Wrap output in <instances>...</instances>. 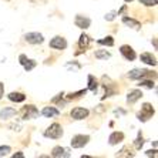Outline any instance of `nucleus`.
<instances>
[{"label": "nucleus", "instance_id": "nucleus-1", "mask_svg": "<svg viewBox=\"0 0 158 158\" xmlns=\"http://www.w3.org/2000/svg\"><path fill=\"white\" fill-rule=\"evenodd\" d=\"M154 114H155L154 107L151 106L150 103H145V104H143V107H141V111L137 114V118H138L140 121L145 123V121H148Z\"/></svg>", "mask_w": 158, "mask_h": 158}, {"label": "nucleus", "instance_id": "nucleus-2", "mask_svg": "<svg viewBox=\"0 0 158 158\" xmlns=\"http://www.w3.org/2000/svg\"><path fill=\"white\" fill-rule=\"evenodd\" d=\"M63 135V128L61 125L54 123L48 127L46 131H44V137H47V138H53V140H57V138H61Z\"/></svg>", "mask_w": 158, "mask_h": 158}, {"label": "nucleus", "instance_id": "nucleus-3", "mask_svg": "<svg viewBox=\"0 0 158 158\" xmlns=\"http://www.w3.org/2000/svg\"><path fill=\"white\" fill-rule=\"evenodd\" d=\"M88 141H90V137L88 135H83V134H78V135H74L71 138V147L73 148H83L84 145H87Z\"/></svg>", "mask_w": 158, "mask_h": 158}, {"label": "nucleus", "instance_id": "nucleus-4", "mask_svg": "<svg viewBox=\"0 0 158 158\" xmlns=\"http://www.w3.org/2000/svg\"><path fill=\"white\" fill-rule=\"evenodd\" d=\"M24 40L30 44H41L44 41V37L41 33H37V31H31V33H27L24 36Z\"/></svg>", "mask_w": 158, "mask_h": 158}, {"label": "nucleus", "instance_id": "nucleus-5", "mask_svg": "<svg viewBox=\"0 0 158 158\" xmlns=\"http://www.w3.org/2000/svg\"><path fill=\"white\" fill-rule=\"evenodd\" d=\"M120 53H121V54L124 56V59L128 60V61H132V60L137 59V54H135V52H134V48H132L131 46H127V44H124V46L120 47Z\"/></svg>", "mask_w": 158, "mask_h": 158}, {"label": "nucleus", "instance_id": "nucleus-6", "mask_svg": "<svg viewBox=\"0 0 158 158\" xmlns=\"http://www.w3.org/2000/svg\"><path fill=\"white\" fill-rule=\"evenodd\" d=\"M50 47L52 48H56V50H64L67 47V41L64 37L61 36H56L54 39L50 40Z\"/></svg>", "mask_w": 158, "mask_h": 158}, {"label": "nucleus", "instance_id": "nucleus-7", "mask_svg": "<svg viewBox=\"0 0 158 158\" xmlns=\"http://www.w3.org/2000/svg\"><path fill=\"white\" fill-rule=\"evenodd\" d=\"M71 117H73V120H77V121L84 120V118L88 117V110L87 108H81V107H76V108L71 110Z\"/></svg>", "mask_w": 158, "mask_h": 158}, {"label": "nucleus", "instance_id": "nucleus-8", "mask_svg": "<svg viewBox=\"0 0 158 158\" xmlns=\"http://www.w3.org/2000/svg\"><path fill=\"white\" fill-rule=\"evenodd\" d=\"M39 115V110L34 106H26L24 107V113H23V120H33L37 118Z\"/></svg>", "mask_w": 158, "mask_h": 158}, {"label": "nucleus", "instance_id": "nucleus-9", "mask_svg": "<svg viewBox=\"0 0 158 158\" xmlns=\"http://www.w3.org/2000/svg\"><path fill=\"white\" fill-rule=\"evenodd\" d=\"M148 74H150V71H148V70H143V69H134V70H131L128 73V77L131 78V80H141V78L147 77Z\"/></svg>", "mask_w": 158, "mask_h": 158}, {"label": "nucleus", "instance_id": "nucleus-10", "mask_svg": "<svg viewBox=\"0 0 158 158\" xmlns=\"http://www.w3.org/2000/svg\"><path fill=\"white\" fill-rule=\"evenodd\" d=\"M74 24L77 27H80V29H88L90 27V24H91V20L88 17H85V16H76V19H74Z\"/></svg>", "mask_w": 158, "mask_h": 158}, {"label": "nucleus", "instance_id": "nucleus-11", "mask_svg": "<svg viewBox=\"0 0 158 158\" xmlns=\"http://www.w3.org/2000/svg\"><path fill=\"white\" fill-rule=\"evenodd\" d=\"M141 97H143V91H141V90H131V91L127 94V103L134 104L135 101H138Z\"/></svg>", "mask_w": 158, "mask_h": 158}, {"label": "nucleus", "instance_id": "nucleus-12", "mask_svg": "<svg viewBox=\"0 0 158 158\" xmlns=\"http://www.w3.org/2000/svg\"><path fill=\"white\" fill-rule=\"evenodd\" d=\"M123 23H124L125 26L131 27V29L134 30H140L141 29V24L138 20H135V19H131V17H127V16H124L123 17Z\"/></svg>", "mask_w": 158, "mask_h": 158}, {"label": "nucleus", "instance_id": "nucleus-13", "mask_svg": "<svg viewBox=\"0 0 158 158\" xmlns=\"http://www.w3.org/2000/svg\"><path fill=\"white\" fill-rule=\"evenodd\" d=\"M123 140H124V134H123V132H118V131L111 132V135L108 137V143H110L111 145H117V144L121 143Z\"/></svg>", "mask_w": 158, "mask_h": 158}, {"label": "nucleus", "instance_id": "nucleus-14", "mask_svg": "<svg viewBox=\"0 0 158 158\" xmlns=\"http://www.w3.org/2000/svg\"><path fill=\"white\" fill-rule=\"evenodd\" d=\"M140 60L143 63H145V64H148V66H157V59L150 53H143L140 56Z\"/></svg>", "mask_w": 158, "mask_h": 158}, {"label": "nucleus", "instance_id": "nucleus-15", "mask_svg": "<svg viewBox=\"0 0 158 158\" xmlns=\"http://www.w3.org/2000/svg\"><path fill=\"white\" fill-rule=\"evenodd\" d=\"M52 157H54V158H60V157L67 158V157H70V154L67 152L66 148H63V147H54V148H53V151H52Z\"/></svg>", "mask_w": 158, "mask_h": 158}, {"label": "nucleus", "instance_id": "nucleus-16", "mask_svg": "<svg viewBox=\"0 0 158 158\" xmlns=\"http://www.w3.org/2000/svg\"><path fill=\"white\" fill-rule=\"evenodd\" d=\"M41 114L47 118H52V117H57V115L60 114V111L57 110V108H54V107H44L43 111H41Z\"/></svg>", "mask_w": 158, "mask_h": 158}, {"label": "nucleus", "instance_id": "nucleus-17", "mask_svg": "<svg viewBox=\"0 0 158 158\" xmlns=\"http://www.w3.org/2000/svg\"><path fill=\"white\" fill-rule=\"evenodd\" d=\"M88 43H90V37H88L87 34H81V36H80V40H78V46H80V52H78L77 54H80V53L84 52V48H87Z\"/></svg>", "mask_w": 158, "mask_h": 158}, {"label": "nucleus", "instance_id": "nucleus-18", "mask_svg": "<svg viewBox=\"0 0 158 158\" xmlns=\"http://www.w3.org/2000/svg\"><path fill=\"white\" fill-rule=\"evenodd\" d=\"M7 97L10 101H15V103H23L26 100V96L23 93H10Z\"/></svg>", "mask_w": 158, "mask_h": 158}, {"label": "nucleus", "instance_id": "nucleus-19", "mask_svg": "<svg viewBox=\"0 0 158 158\" xmlns=\"http://www.w3.org/2000/svg\"><path fill=\"white\" fill-rule=\"evenodd\" d=\"M15 114H16V110H15V108L6 107V108H3V110L0 111V118H3V120H6V118L13 117Z\"/></svg>", "mask_w": 158, "mask_h": 158}, {"label": "nucleus", "instance_id": "nucleus-20", "mask_svg": "<svg viewBox=\"0 0 158 158\" xmlns=\"http://www.w3.org/2000/svg\"><path fill=\"white\" fill-rule=\"evenodd\" d=\"M97 87H98V84H97V80L94 78V76H91V74H90V76H88V88H87V90L96 93Z\"/></svg>", "mask_w": 158, "mask_h": 158}, {"label": "nucleus", "instance_id": "nucleus-21", "mask_svg": "<svg viewBox=\"0 0 158 158\" xmlns=\"http://www.w3.org/2000/svg\"><path fill=\"white\" fill-rule=\"evenodd\" d=\"M97 43L101 44V46H108V47H111V46H114V39L111 36H107V37H104V39H100Z\"/></svg>", "mask_w": 158, "mask_h": 158}, {"label": "nucleus", "instance_id": "nucleus-22", "mask_svg": "<svg viewBox=\"0 0 158 158\" xmlns=\"http://www.w3.org/2000/svg\"><path fill=\"white\" fill-rule=\"evenodd\" d=\"M111 54L107 50H97L96 52V59L98 60H107V59H110Z\"/></svg>", "mask_w": 158, "mask_h": 158}, {"label": "nucleus", "instance_id": "nucleus-23", "mask_svg": "<svg viewBox=\"0 0 158 158\" xmlns=\"http://www.w3.org/2000/svg\"><path fill=\"white\" fill-rule=\"evenodd\" d=\"M85 94H87V88H84V90H80V91H76V93H71V94H69V96H67V98H69V100L78 98V97L85 96Z\"/></svg>", "mask_w": 158, "mask_h": 158}, {"label": "nucleus", "instance_id": "nucleus-24", "mask_svg": "<svg viewBox=\"0 0 158 158\" xmlns=\"http://www.w3.org/2000/svg\"><path fill=\"white\" fill-rule=\"evenodd\" d=\"M36 64L37 63L34 61V60H27V61L23 64V67H24V70L26 71H30V70H33L34 67H36Z\"/></svg>", "mask_w": 158, "mask_h": 158}, {"label": "nucleus", "instance_id": "nucleus-25", "mask_svg": "<svg viewBox=\"0 0 158 158\" xmlns=\"http://www.w3.org/2000/svg\"><path fill=\"white\" fill-rule=\"evenodd\" d=\"M144 145V140H143V135H141V132L138 134V137L135 138V143H134V147L135 150H141V147Z\"/></svg>", "mask_w": 158, "mask_h": 158}, {"label": "nucleus", "instance_id": "nucleus-26", "mask_svg": "<svg viewBox=\"0 0 158 158\" xmlns=\"http://www.w3.org/2000/svg\"><path fill=\"white\" fill-rule=\"evenodd\" d=\"M140 85H141V87H145V88H154L155 87L154 81H151V80H143V78H141V81H140Z\"/></svg>", "mask_w": 158, "mask_h": 158}, {"label": "nucleus", "instance_id": "nucleus-27", "mask_svg": "<svg viewBox=\"0 0 158 158\" xmlns=\"http://www.w3.org/2000/svg\"><path fill=\"white\" fill-rule=\"evenodd\" d=\"M10 151H11V148L9 147V145H2V147H0V158L9 155V152H10Z\"/></svg>", "mask_w": 158, "mask_h": 158}, {"label": "nucleus", "instance_id": "nucleus-28", "mask_svg": "<svg viewBox=\"0 0 158 158\" xmlns=\"http://www.w3.org/2000/svg\"><path fill=\"white\" fill-rule=\"evenodd\" d=\"M140 3L144 4V6H148V7H151V6H157L158 0H140Z\"/></svg>", "mask_w": 158, "mask_h": 158}, {"label": "nucleus", "instance_id": "nucleus-29", "mask_svg": "<svg viewBox=\"0 0 158 158\" xmlns=\"http://www.w3.org/2000/svg\"><path fill=\"white\" fill-rule=\"evenodd\" d=\"M115 16H117V11H110V13H107L106 16H104V19H106L107 22H111V20H114Z\"/></svg>", "mask_w": 158, "mask_h": 158}, {"label": "nucleus", "instance_id": "nucleus-30", "mask_svg": "<svg viewBox=\"0 0 158 158\" xmlns=\"http://www.w3.org/2000/svg\"><path fill=\"white\" fill-rule=\"evenodd\" d=\"M27 60H29V59H27L26 54H20V56H19V61H20V64H22V66L27 61Z\"/></svg>", "mask_w": 158, "mask_h": 158}, {"label": "nucleus", "instance_id": "nucleus-31", "mask_svg": "<svg viewBox=\"0 0 158 158\" xmlns=\"http://www.w3.org/2000/svg\"><path fill=\"white\" fill-rule=\"evenodd\" d=\"M145 155H147V157H155V155H157V150H150V151H147V152H145Z\"/></svg>", "mask_w": 158, "mask_h": 158}, {"label": "nucleus", "instance_id": "nucleus-32", "mask_svg": "<svg viewBox=\"0 0 158 158\" xmlns=\"http://www.w3.org/2000/svg\"><path fill=\"white\" fill-rule=\"evenodd\" d=\"M63 96H64V94H63V93H60L59 96L56 97V98H53L52 101H53V103H57V101H59V100H61V98H63Z\"/></svg>", "mask_w": 158, "mask_h": 158}, {"label": "nucleus", "instance_id": "nucleus-33", "mask_svg": "<svg viewBox=\"0 0 158 158\" xmlns=\"http://www.w3.org/2000/svg\"><path fill=\"white\" fill-rule=\"evenodd\" d=\"M3 93H4V85L0 83V100H2V97H3Z\"/></svg>", "mask_w": 158, "mask_h": 158}, {"label": "nucleus", "instance_id": "nucleus-34", "mask_svg": "<svg viewBox=\"0 0 158 158\" xmlns=\"http://www.w3.org/2000/svg\"><path fill=\"white\" fill-rule=\"evenodd\" d=\"M11 157H13V158H23V157H24V155H23L22 152H16V154H13V155H11Z\"/></svg>", "mask_w": 158, "mask_h": 158}, {"label": "nucleus", "instance_id": "nucleus-35", "mask_svg": "<svg viewBox=\"0 0 158 158\" xmlns=\"http://www.w3.org/2000/svg\"><path fill=\"white\" fill-rule=\"evenodd\" d=\"M125 2H127V3H130V2H132V0H125Z\"/></svg>", "mask_w": 158, "mask_h": 158}]
</instances>
